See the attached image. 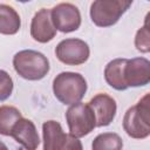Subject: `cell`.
Instances as JSON below:
<instances>
[{"mask_svg":"<svg viewBox=\"0 0 150 150\" xmlns=\"http://www.w3.org/2000/svg\"><path fill=\"white\" fill-rule=\"evenodd\" d=\"M88 89L86 79L80 73L62 71L53 80L54 96L63 104L71 105L81 102Z\"/></svg>","mask_w":150,"mask_h":150,"instance_id":"6da1fadb","label":"cell"},{"mask_svg":"<svg viewBox=\"0 0 150 150\" xmlns=\"http://www.w3.org/2000/svg\"><path fill=\"white\" fill-rule=\"evenodd\" d=\"M13 67L15 71L25 80H42L49 71V61L41 52L25 49L13 56Z\"/></svg>","mask_w":150,"mask_h":150,"instance_id":"7a4b0ae2","label":"cell"},{"mask_svg":"<svg viewBox=\"0 0 150 150\" xmlns=\"http://www.w3.org/2000/svg\"><path fill=\"white\" fill-rule=\"evenodd\" d=\"M123 129L128 136L136 139H143L150 135L149 94H145L136 105L130 107L125 111Z\"/></svg>","mask_w":150,"mask_h":150,"instance_id":"3957f363","label":"cell"},{"mask_svg":"<svg viewBox=\"0 0 150 150\" xmlns=\"http://www.w3.org/2000/svg\"><path fill=\"white\" fill-rule=\"evenodd\" d=\"M132 5V1L123 0H96L90 5V19L97 27H110Z\"/></svg>","mask_w":150,"mask_h":150,"instance_id":"277c9868","label":"cell"},{"mask_svg":"<svg viewBox=\"0 0 150 150\" xmlns=\"http://www.w3.org/2000/svg\"><path fill=\"white\" fill-rule=\"evenodd\" d=\"M43 150H83L79 138L66 134L57 121H46L42 124Z\"/></svg>","mask_w":150,"mask_h":150,"instance_id":"5b68a950","label":"cell"},{"mask_svg":"<svg viewBox=\"0 0 150 150\" xmlns=\"http://www.w3.org/2000/svg\"><path fill=\"white\" fill-rule=\"evenodd\" d=\"M69 134L76 138L89 135L96 128V120L91 108L82 102L71 104L66 111Z\"/></svg>","mask_w":150,"mask_h":150,"instance_id":"8992f818","label":"cell"},{"mask_svg":"<svg viewBox=\"0 0 150 150\" xmlns=\"http://www.w3.org/2000/svg\"><path fill=\"white\" fill-rule=\"evenodd\" d=\"M55 55L59 61L68 66H80L84 63L90 55L87 42L81 39H64L60 41L55 48Z\"/></svg>","mask_w":150,"mask_h":150,"instance_id":"52a82bcc","label":"cell"},{"mask_svg":"<svg viewBox=\"0 0 150 150\" xmlns=\"http://www.w3.org/2000/svg\"><path fill=\"white\" fill-rule=\"evenodd\" d=\"M50 18L55 29L61 33H71L81 26V13L70 2H61L54 6L50 9Z\"/></svg>","mask_w":150,"mask_h":150,"instance_id":"ba28073f","label":"cell"},{"mask_svg":"<svg viewBox=\"0 0 150 150\" xmlns=\"http://www.w3.org/2000/svg\"><path fill=\"white\" fill-rule=\"evenodd\" d=\"M88 105L95 115L96 127H107L114 121L117 111V104L111 96L103 93L97 94L88 102Z\"/></svg>","mask_w":150,"mask_h":150,"instance_id":"9c48e42d","label":"cell"},{"mask_svg":"<svg viewBox=\"0 0 150 150\" xmlns=\"http://www.w3.org/2000/svg\"><path fill=\"white\" fill-rule=\"evenodd\" d=\"M124 80L129 87H143L150 82V62L145 57H134L127 60L124 68Z\"/></svg>","mask_w":150,"mask_h":150,"instance_id":"30bf717a","label":"cell"},{"mask_svg":"<svg viewBox=\"0 0 150 150\" xmlns=\"http://www.w3.org/2000/svg\"><path fill=\"white\" fill-rule=\"evenodd\" d=\"M30 35L40 43H47L55 38L56 29L50 18V9L41 8L34 14L30 22Z\"/></svg>","mask_w":150,"mask_h":150,"instance_id":"8fae6325","label":"cell"},{"mask_svg":"<svg viewBox=\"0 0 150 150\" xmlns=\"http://www.w3.org/2000/svg\"><path fill=\"white\" fill-rule=\"evenodd\" d=\"M11 137L21 144L26 150H36L40 144V137L35 124L28 118H20L11 131Z\"/></svg>","mask_w":150,"mask_h":150,"instance_id":"7c38bea8","label":"cell"},{"mask_svg":"<svg viewBox=\"0 0 150 150\" xmlns=\"http://www.w3.org/2000/svg\"><path fill=\"white\" fill-rule=\"evenodd\" d=\"M128 59H115L108 62L104 68L105 82L116 90H127L128 86L124 80V68Z\"/></svg>","mask_w":150,"mask_h":150,"instance_id":"4fadbf2b","label":"cell"},{"mask_svg":"<svg viewBox=\"0 0 150 150\" xmlns=\"http://www.w3.org/2000/svg\"><path fill=\"white\" fill-rule=\"evenodd\" d=\"M21 19L18 12L9 5L0 4V34L14 35L20 30Z\"/></svg>","mask_w":150,"mask_h":150,"instance_id":"5bb4252c","label":"cell"},{"mask_svg":"<svg viewBox=\"0 0 150 150\" xmlns=\"http://www.w3.org/2000/svg\"><path fill=\"white\" fill-rule=\"evenodd\" d=\"M22 118L20 110L13 105L0 107V135L11 136V131L15 123Z\"/></svg>","mask_w":150,"mask_h":150,"instance_id":"9a60e30c","label":"cell"},{"mask_svg":"<svg viewBox=\"0 0 150 150\" xmlns=\"http://www.w3.org/2000/svg\"><path fill=\"white\" fill-rule=\"evenodd\" d=\"M123 141L115 132H103L97 135L93 143L91 150H122Z\"/></svg>","mask_w":150,"mask_h":150,"instance_id":"2e32d148","label":"cell"},{"mask_svg":"<svg viewBox=\"0 0 150 150\" xmlns=\"http://www.w3.org/2000/svg\"><path fill=\"white\" fill-rule=\"evenodd\" d=\"M135 47L141 53H149L150 52V33L148 27V16L145 19V23L141 27L135 36Z\"/></svg>","mask_w":150,"mask_h":150,"instance_id":"e0dca14e","label":"cell"},{"mask_svg":"<svg viewBox=\"0 0 150 150\" xmlns=\"http://www.w3.org/2000/svg\"><path fill=\"white\" fill-rule=\"evenodd\" d=\"M14 83L11 75L6 71L0 69V101H6L13 93Z\"/></svg>","mask_w":150,"mask_h":150,"instance_id":"ac0fdd59","label":"cell"},{"mask_svg":"<svg viewBox=\"0 0 150 150\" xmlns=\"http://www.w3.org/2000/svg\"><path fill=\"white\" fill-rule=\"evenodd\" d=\"M0 150H8L7 145H6L4 142H1V141H0Z\"/></svg>","mask_w":150,"mask_h":150,"instance_id":"d6986e66","label":"cell"}]
</instances>
